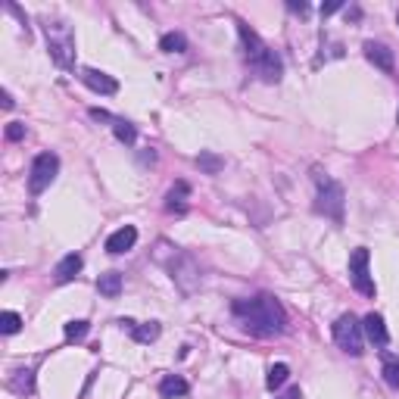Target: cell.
I'll use <instances>...</instances> for the list:
<instances>
[{
	"mask_svg": "<svg viewBox=\"0 0 399 399\" xmlns=\"http://www.w3.org/2000/svg\"><path fill=\"white\" fill-rule=\"evenodd\" d=\"M234 315L243 321V328L256 337H274L287 328V315L281 309L278 299L272 296H256V299H237L234 305Z\"/></svg>",
	"mask_w": 399,
	"mask_h": 399,
	"instance_id": "cell-1",
	"label": "cell"
},
{
	"mask_svg": "<svg viewBox=\"0 0 399 399\" xmlns=\"http://www.w3.org/2000/svg\"><path fill=\"white\" fill-rule=\"evenodd\" d=\"M237 31H240L243 50H247V60H249V66L256 69V75H259L265 85L281 81V75H284V62H281V56L274 53V50L268 47V44L262 41L253 28H249V25L240 22V25H237Z\"/></svg>",
	"mask_w": 399,
	"mask_h": 399,
	"instance_id": "cell-2",
	"label": "cell"
},
{
	"mask_svg": "<svg viewBox=\"0 0 399 399\" xmlns=\"http://www.w3.org/2000/svg\"><path fill=\"white\" fill-rule=\"evenodd\" d=\"M47 31V47H50V56L60 69H69L75 62V37H72V28L66 22H50L44 25Z\"/></svg>",
	"mask_w": 399,
	"mask_h": 399,
	"instance_id": "cell-3",
	"label": "cell"
},
{
	"mask_svg": "<svg viewBox=\"0 0 399 399\" xmlns=\"http://www.w3.org/2000/svg\"><path fill=\"white\" fill-rule=\"evenodd\" d=\"M343 184H337L334 178H318V203L315 209L321 212L324 218H334V222H343Z\"/></svg>",
	"mask_w": 399,
	"mask_h": 399,
	"instance_id": "cell-4",
	"label": "cell"
},
{
	"mask_svg": "<svg viewBox=\"0 0 399 399\" xmlns=\"http://www.w3.org/2000/svg\"><path fill=\"white\" fill-rule=\"evenodd\" d=\"M362 334H365V330H362L359 318H355L353 312H346V315H340L334 321V340L343 353H349V355L365 353V349H362Z\"/></svg>",
	"mask_w": 399,
	"mask_h": 399,
	"instance_id": "cell-5",
	"label": "cell"
},
{
	"mask_svg": "<svg viewBox=\"0 0 399 399\" xmlns=\"http://www.w3.org/2000/svg\"><path fill=\"white\" fill-rule=\"evenodd\" d=\"M56 172H60V159L56 153H37L35 162H31V175H28V187L31 193H44L50 184H53Z\"/></svg>",
	"mask_w": 399,
	"mask_h": 399,
	"instance_id": "cell-6",
	"label": "cell"
},
{
	"mask_svg": "<svg viewBox=\"0 0 399 399\" xmlns=\"http://www.w3.org/2000/svg\"><path fill=\"white\" fill-rule=\"evenodd\" d=\"M349 278H353V287L362 293V296H374V278L368 272V249L359 247L349 256Z\"/></svg>",
	"mask_w": 399,
	"mask_h": 399,
	"instance_id": "cell-7",
	"label": "cell"
},
{
	"mask_svg": "<svg viewBox=\"0 0 399 399\" xmlns=\"http://www.w3.org/2000/svg\"><path fill=\"white\" fill-rule=\"evenodd\" d=\"M134 243H137V228L134 224H125V228H118L116 234L106 237V253L122 256V253H128Z\"/></svg>",
	"mask_w": 399,
	"mask_h": 399,
	"instance_id": "cell-8",
	"label": "cell"
},
{
	"mask_svg": "<svg viewBox=\"0 0 399 399\" xmlns=\"http://www.w3.org/2000/svg\"><path fill=\"white\" fill-rule=\"evenodd\" d=\"M78 78L97 94H116L118 91V81L112 78V75H106V72H97V69H81Z\"/></svg>",
	"mask_w": 399,
	"mask_h": 399,
	"instance_id": "cell-9",
	"label": "cell"
},
{
	"mask_svg": "<svg viewBox=\"0 0 399 399\" xmlns=\"http://www.w3.org/2000/svg\"><path fill=\"white\" fill-rule=\"evenodd\" d=\"M362 330H365V337L374 343V346H387V343H390L387 324H384V318H380L378 312H368V315L362 318Z\"/></svg>",
	"mask_w": 399,
	"mask_h": 399,
	"instance_id": "cell-10",
	"label": "cell"
},
{
	"mask_svg": "<svg viewBox=\"0 0 399 399\" xmlns=\"http://www.w3.org/2000/svg\"><path fill=\"white\" fill-rule=\"evenodd\" d=\"M81 265H85V259H81L78 253H69V256H62V259H60V265L53 268V278H56V284H69V281H72L75 274L81 272Z\"/></svg>",
	"mask_w": 399,
	"mask_h": 399,
	"instance_id": "cell-11",
	"label": "cell"
},
{
	"mask_svg": "<svg viewBox=\"0 0 399 399\" xmlns=\"http://www.w3.org/2000/svg\"><path fill=\"white\" fill-rule=\"evenodd\" d=\"M365 56H368V62H374V66L380 69V72H393V50L387 47V44L368 41L365 44Z\"/></svg>",
	"mask_w": 399,
	"mask_h": 399,
	"instance_id": "cell-12",
	"label": "cell"
},
{
	"mask_svg": "<svg viewBox=\"0 0 399 399\" xmlns=\"http://www.w3.org/2000/svg\"><path fill=\"white\" fill-rule=\"evenodd\" d=\"M187 197H190L187 181H175V187L168 190V197H166V209L175 212V215H184V212H187Z\"/></svg>",
	"mask_w": 399,
	"mask_h": 399,
	"instance_id": "cell-13",
	"label": "cell"
},
{
	"mask_svg": "<svg viewBox=\"0 0 399 399\" xmlns=\"http://www.w3.org/2000/svg\"><path fill=\"white\" fill-rule=\"evenodd\" d=\"M97 290L103 293V296L116 299L118 293H122V274H118V272H106V274H100V278H97Z\"/></svg>",
	"mask_w": 399,
	"mask_h": 399,
	"instance_id": "cell-14",
	"label": "cell"
},
{
	"mask_svg": "<svg viewBox=\"0 0 399 399\" xmlns=\"http://www.w3.org/2000/svg\"><path fill=\"white\" fill-rule=\"evenodd\" d=\"M159 393L166 399H175V396H184L187 393V380L178 378V374H166V378L159 380Z\"/></svg>",
	"mask_w": 399,
	"mask_h": 399,
	"instance_id": "cell-15",
	"label": "cell"
},
{
	"mask_svg": "<svg viewBox=\"0 0 399 399\" xmlns=\"http://www.w3.org/2000/svg\"><path fill=\"white\" fill-rule=\"evenodd\" d=\"M159 50H166V53H184V50H187V37L181 35V31H168V35H162Z\"/></svg>",
	"mask_w": 399,
	"mask_h": 399,
	"instance_id": "cell-16",
	"label": "cell"
},
{
	"mask_svg": "<svg viewBox=\"0 0 399 399\" xmlns=\"http://www.w3.org/2000/svg\"><path fill=\"white\" fill-rule=\"evenodd\" d=\"M287 378H290V368H287L284 362H278V365L268 368L265 387H268V390H278V387H284V384H287Z\"/></svg>",
	"mask_w": 399,
	"mask_h": 399,
	"instance_id": "cell-17",
	"label": "cell"
},
{
	"mask_svg": "<svg viewBox=\"0 0 399 399\" xmlns=\"http://www.w3.org/2000/svg\"><path fill=\"white\" fill-rule=\"evenodd\" d=\"M131 337H134L137 343H153L156 337H159V324H156V321L134 324V330H131Z\"/></svg>",
	"mask_w": 399,
	"mask_h": 399,
	"instance_id": "cell-18",
	"label": "cell"
},
{
	"mask_svg": "<svg viewBox=\"0 0 399 399\" xmlns=\"http://www.w3.org/2000/svg\"><path fill=\"white\" fill-rule=\"evenodd\" d=\"M197 166L203 168L206 175H215V172H222V168H224V159H222V156H215V153H200Z\"/></svg>",
	"mask_w": 399,
	"mask_h": 399,
	"instance_id": "cell-19",
	"label": "cell"
},
{
	"mask_svg": "<svg viewBox=\"0 0 399 399\" xmlns=\"http://www.w3.org/2000/svg\"><path fill=\"white\" fill-rule=\"evenodd\" d=\"M87 330H91V324H87V321H81V318H78V321H69V324H66V340H69V343H78V340H85V337H87Z\"/></svg>",
	"mask_w": 399,
	"mask_h": 399,
	"instance_id": "cell-20",
	"label": "cell"
},
{
	"mask_svg": "<svg viewBox=\"0 0 399 399\" xmlns=\"http://www.w3.org/2000/svg\"><path fill=\"white\" fill-rule=\"evenodd\" d=\"M384 380L393 390H399V362L393 355H384Z\"/></svg>",
	"mask_w": 399,
	"mask_h": 399,
	"instance_id": "cell-21",
	"label": "cell"
},
{
	"mask_svg": "<svg viewBox=\"0 0 399 399\" xmlns=\"http://www.w3.org/2000/svg\"><path fill=\"white\" fill-rule=\"evenodd\" d=\"M112 131H116V137H118V141H125V143H134V137H137L134 125L125 122V118H116V122H112Z\"/></svg>",
	"mask_w": 399,
	"mask_h": 399,
	"instance_id": "cell-22",
	"label": "cell"
},
{
	"mask_svg": "<svg viewBox=\"0 0 399 399\" xmlns=\"http://www.w3.org/2000/svg\"><path fill=\"white\" fill-rule=\"evenodd\" d=\"M181 262H184V253H181ZM184 265H187V274H190V278H200V274H197V265H193V259H190V256H187V262H184ZM172 278L181 284V290H184V287H187L184 272H181V268H175V265H172Z\"/></svg>",
	"mask_w": 399,
	"mask_h": 399,
	"instance_id": "cell-23",
	"label": "cell"
},
{
	"mask_svg": "<svg viewBox=\"0 0 399 399\" xmlns=\"http://www.w3.org/2000/svg\"><path fill=\"white\" fill-rule=\"evenodd\" d=\"M19 328H22V318H19L16 312H3V315H0V330H3V334H16Z\"/></svg>",
	"mask_w": 399,
	"mask_h": 399,
	"instance_id": "cell-24",
	"label": "cell"
},
{
	"mask_svg": "<svg viewBox=\"0 0 399 399\" xmlns=\"http://www.w3.org/2000/svg\"><path fill=\"white\" fill-rule=\"evenodd\" d=\"M19 378L12 380V390H19V393H31L35 390V374L31 371H16Z\"/></svg>",
	"mask_w": 399,
	"mask_h": 399,
	"instance_id": "cell-25",
	"label": "cell"
},
{
	"mask_svg": "<svg viewBox=\"0 0 399 399\" xmlns=\"http://www.w3.org/2000/svg\"><path fill=\"white\" fill-rule=\"evenodd\" d=\"M6 137H10V141H22V137H25V125L22 122H10V125H6Z\"/></svg>",
	"mask_w": 399,
	"mask_h": 399,
	"instance_id": "cell-26",
	"label": "cell"
},
{
	"mask_svg": "<svg viewBox=\"0 0 399 399\" xmlns=\"http://www.w3.org/2000/svg\"><path fill=\"white\" fill-rule=\"evenodd\" d=\"M274 399H303V390H299V387H290V390H284L281 396H274Z\"/></svg>",
	"mask_w": 399,
	"mask_h": 399,
	"instance_id": "cell-27",
	"label": "cell"
},
{
	"mask_svg": "<svg viewBox=\"0 0 399 399\" xmlns=\"http://www.w3.org/2000/svg\"><path fill=\"white\" fill-rule=\"evenodd\" d=\"M91 118H97V122H116V118H112L106 109H91Z\"/></svg>",
	"mask_w": 399,
	"mask_h": 399,
	"instance_id": "cell-28",
	"label": "cell"
},
{
	"mask_svg": "<svg viewBox=\"0 0 399 399\" xmlns=\"http://www.w3.org/2000/svg\"><path fill=\"white\" fill-rule=\"evenodd\" d=\"M287 10H290V12H299V16H305V12H309V6H305V3H296V0H290V3H287Z\"/></svg>",
	"mask_w": 399,
	"mask_h": 399,
	"instance_id": "cell-29",
	"label": "cell"
},
{
	"mask_svg": "<svg viewBox=\"0 0 399 399\" xmlns=\"http://www.w3.org/2000/svg\"><path fill=\"white\" fill-rule=\"evenodd\" d=\"M337 10H343L340 0H337V3H324V6H321V16H330V12H337Z\"/></svg>",
	"mask_w": 399,
	"mask_h": 399,
	"instance_id": "cell-30",
	"label": "cell"
},
{
	"mask_svg": "<svg viewBox=\"0 0 399 399\" xmlns=\"http://www.w3.org/2000/svg\"><path fill=\"white\" fill-rule=\"evenodd\" d=\"M0 100H3V109H12V97H10V91L0 94Z\"/></svg>",
	"mask_w": 399,
	"mask_h": 399,
	"instance_id": "cell-31",
	"label": "cell"
}]
</instances>
